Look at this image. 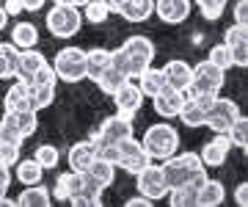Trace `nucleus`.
<instances>
[{"mask_svg":"<svg viewBox=\"0 0 248 207\" xmlns=\"http://www.w3.org/2000/svg\"><path fill=\"white\" fill-rule=\"evenodd\" d=\"M240 116V108L237 102L229 97H215V102L210 105V111H207V116H204V127H210L213 133H226L232 127V122Z\"/></svg>","mask_w":248,"mask_h":207,"instance_id":"7","label":"nucleus"},{"mask_svg":"<svg viewBox=\"0 0 248 207\" xmlns=\"http://www.w3.org/2000/svg\"><path fill=\"white\" fill-rule=\"evenodd\" d=\"M0 196H3V193H0Z\"/></svg>","mask_w":248,"mask_h":207,"instance_id":"50","label":"nucleus"},{"mask_svg":"<svg viewBox=\"0 0 248 207\" xmlns=\"http://www.w3.org/2000/svg\"><path fill=\"white\" fill-rule=\"evenodd\" d=\"M19 160V144H3L0 141V163L14 169V163Z\"/></svg>","mask_w":248,"mask_h":207,"instance_id":"40","label":"nucleus"},{"mask_svg":"<svg viewBox=\"0 0 248 207\" xmlns=\"http://www.w3.org/2000/svg\"><path fill=\"white\" fill-rule=\"evenodd\" d=\"M234 25H248V0L234 3Z\"/></svg>","mask_w":248,"mask_h":207,"instance_id":"41","label":"nucleus"},{"mask_svg":"<svg viewBox=\"0 0 248 207\" xmlns=\"http://www.w3.org/2000/svg\"><path fill=\"white\" fill-rule=\"evenodd\" d=\"M116 149H119L116 169H124V171H130V174H138L143 166H149V163H152V158L146 155V149L141 146V141H138L135 135L122 138V141L116 144Z\"/></svg>","mask_w":248,"mask_h":207,"instance_id":"5","label":"nucleus"},{"mask_svg":"<svg viewBox=\"0 0 248 207\" xmlns=\"http://www.w3.org/2000/svg\"><path fill=\"white\" fill-rule=\"evenodd\" d=\"M124 80H127V75H122V72L113 66V64H108L105 69L99 72V78H97L94 83L99 86V91H102V94H113V91L119 89Z\"/></svg>","mask_w":248,"mask_h":207,"instance_id":"33","label":"nucleus"},{"mask_svg":"<svg viewBox=\"0 0 248 207\" xmlns=\"http://www.w3.org/2000/svg\"><path fill=\"white\" fill-rule=\"evenodd\" d=\"M102 3H105L108 9H110V14H116V11L122 9V3H124V0H102Z\"/></svg>","mask_w":248,"mask_h":207,"instance_id":"47","label":"nucleus"},{"mask_svg":"<svg viewBox=\"0 0 248 207\" xmlns=\"http://www.w3.org/2000/svg\"><path fill=\"white\" fill-rule=\"evenodd\" d=\"M11 45L17 50H28V47L39 45V28L33 22H17L11 28Z\"/></svg>","mask_w":248,"mask_h":207,"instance_id":"26","label":"nucleus"},{"mask_svg":"<svg viewBox=\"0 0 248 207\" xmlns=\"http://www.w3.org/2000/svg\"><path fill=\"white\" fill-rule=\"evenodd\" d=\"M133 135V116H122V113H113L108 116L97 130V141L94 144H119L122 138Z\"/></svg>","mask_w":248,"mask_h":207,"instance_id":"9","label":"nucleus"},{"mask_svg":"<svg viewBox=\"0 0 248 207\" xmlns=\"http://www.w3.org/2000/svg\"><path fill=\"white\" fill-rule=\"evenodd\" d=\"M31 83H42V86H58V75H55L53 64H42V66L33 72Z\"/></svg>","mask_w":248,"mask_h":207,"instance_id":"39","label":"nucleus"},{"mask_svg":"<svg viewBox=\"0 0 248 207\" xmlns=\"http://www.w3.org/2000/svg\"><path fill=\"white\" fill-rule=\"evenodd\" d=\"M223 45L229 47L234 66L246 69L248 66V25H232L223 33Z\"/></svg>","mask_w":248,"mask_h":207,"instance_id":"10","label":"nucleus"},{"mask_svg":"<svg viewBox=\"0 0 248 207\" xmlns=\"http://www.w3.org/2000/svg\"><path fill=\"white\" fill-rule=\"evenodd\" d=\"M3 116L17 127L22 138H31V135L39 130V116H36V111H6Z\"/></svg>","mask_w":248,"mask_h":207,"instance_id":"25","label":"nucleus"},{"mask_svg":"<svg viewBox=\"0 0 248 207\" xmlns=\"http://www.w3.org/2000/svg\"><path fill=\"white\" fill-rule=\"evenodd\" d=\"M80 11H83V19H89L91 25H102L110 17V9H108L102 0H89L86 6H80Z\"/></svg>","mask_w":248,"mask_h":207,"instance_id":"35","label":"nucleus"},{"mask_svg":"<svg viewBox=\"0 0 248 207\" xmlns=\"http://www.w3.org/2000/svg\"><path fill=\"white\" fill-rule=\"evenodd\" d=\"M226 135H229L232 146H237V149L246 152V149H248V119L240 113V116L232 122V127L226 130Z\"/></svg>","mask_w":248,"mask_h":207,"instance_id":"34","label":"nucleus"},{"mask_svg":"<svg viewBox=\"0 0 248 207\" xmlns=\"http://www.w3.org/2000/svg\"><path fill=\"white\" fill-rule=\"evenodd\" d=\"M135 185H138V193H143L152 202H160L169 193V185H166V177H163V169L157 166V160H152L149 166H143L135 174Z\"/></svg>","mask_w":248,"mask_h":207,"instance_id":"6","label":"nucleus"},{"mask_svg":"<svg viewBox=\"0 0 248 207\" xmlns=\"http://www.w3.org/2000/svg\"><path fill=\"white\" fill-rule=\"evenodd\" d=\"M31 83V80H28ZM55 102V86H42V83H31V105H33V111L39 113V111L50 108Z\"/></svg>","mask_w":248,"mask_h":207,"instance_id":"32","label":"nucleus"},{"mask_svg":"<svg viewBox=\"0 0 248 207\" xmlns=\"http://www.w3.org/2000/svg\"><path fill=\"white\" fill-rule=\"evenodd\" d=\"M80 28H83V11L78 6L53 3V9L47 11V31L55 39H69L75 33H80Z\"/></svg>","mask_w":248,"mask_h":207,"instance_id":"2","label":"nucleus"},{"mask_svg":"<svg viewBox=\"0 0 248 207\" xmlns=\"http://www.w3.org/2000/svg\"><path fill=\"white\" fill-rule=\"evenodd\" d=\"M223 199H226V188H223L221 180H204V185L199 188L196 193V207H218L223 205Z\"/></svg>","mask_w":248,"mask_h":207,"instance_id":"21","label":"nucleus"},{"mask_svg":"<svg viewBox=\"0 0 248 207\" xmlns=\"http://www.w3.org/2000/svg\"><path fill=\"white\" fill-rule=\"evenodd\" d=\"M193 3L199 6V11H202L204 19L215 22V19L223 14V9H226V3H229V0H193Z\"/></svg>","mask_w":248,"mask_h":207,"instance_id":"37","label":"nucleus"},{"mask_svg":"<svg viewBox=\"0 0 248 207\" xmlns=\"http://www.w3.org/2000/svg\"><path fill=\"white\" fill-rule=\"evenodd\" d=\"M53 69L58 75V80H66V83L86 80V50L83 47H63V50H58Z\"/></svg>","mask_w":248,"mask_h":207,"instance_id":"3","label":"nucleus"},{"mask_svg":"<svg viewBox=\"0 0 248 207\" xmlns=\"http://www.w3.org/2000/svg\"><path fill=\"white\" fill-rule=\"evenodd\" d=\"M42 64H47V58H45V53H39L36 47L19 50L17 53V75H14V78H19V80H31L33 72L42 66Z\"/></svg>","mask_w":248,"mask_h":207,"instance_id":"18","label":"nucleus"},{"mask_svg":"<svg viewBox=\"0 0 248 207\" xmlns=\"http://www.w3.org/2000/svg\"><path fill=\"white\" fill-rule=\"evenodd\" d=\"M234 202H237L240 207L248 205V185H246V182H240L237 188H234Z\"/></svg>","mask_w":248,"mask_h":207,"instance_id":"43","label":"nucleus"},{"mask_svg":"<svg viewBox=\"0 0 248 207\" xmlns=\"http://www.w3.org/2000/svg\"><path fill=\"white\" fill-rule=\"evenodd\" d=\"M3 9L9 17H14V14H22V3L19 0H3Z\"/></svg>","mask_w":248,"mask_h":207,"instance_id":"44","label":"nucleus"},{"mask_svg":"<svg viewBox=\"0 0 248 207\" xmlns=\"http://www.w3.org/2000/svg\"><path fill=\"white\" fill-rule=\"evenodd\" d=\"M207 58H210V61L215 64V66H221L223 72H229L232 66H234V61H232V53H229V47L223 45H215L213 50H210V55H207Z\"/></svg>","mask_w":248,"mask_h":207,"instance_id":"38","label":"nucleus"},{"mask_svg":"<svg viewBox=\"0 0 248 207\" xmlns=\"http://www.w3.org/2000/svg\"><path fill=\"white\" fill-rule=\"evenodd\" d=\"M122 50L141 66V72L155 61V55H157V47H155V42H152L149 36H130L122 45Z\"/></svg>","mask_w":248,"mask_h":207,"instance_id":"12","label":"nucleus"},{"mask_svg":"<svg viewBox=\"0 0 248 207\" xmlns=\"http://www.w3.org/2000/svg\"><path fill=\"white\" fill-rule=\"evenodd\" d=\"M33 160L42 166V169H55L58 163H61V152H58V146L53 144H39L33 152Z\"/></svg>","mask_w":248,"mask_h":207,"instance_id":"36","label":"nucleus"},{"mask_svg":"<svg viewBox=\"0 0 248 207\" xmlns=\"http://www.w3.org/2000/svg\"><path fill=\"white\" fill-rule=\"evenodd\" d=\"M223 83H226V72L221 66H215L210 58H204L193 66V80H190V89L193 94H221Z\"/></svg>","mask_w":248,"mask_h":207,"instance_id":"4","label":"nucleus"},{"mask_svg":"<svg viewBox=\"0 0 248 207\" xmlns=\"http://www.w3.org/2000/svg\"><path fill=\"white\" fill-rule=\"evenodd\" d=\"M102 185H99L91 174H86L83 171V185H80V193H75V196L69 199V205H94L99 207L102 205Z\"/></svg>","mask_w":248,"mask_h":207,"instance_id":"20","label":"nucleus"},{"mask_svg":"<svg viewBox=\"0 0 248 207\" xmlns=\"http://www.w3.org/2000/svg\"><path fill=\"white\" fill-rule=\"evenodd\" d=\"M94 158H97V149H94V141H89V138H86V141H78V144H72L69 155H66L72 171H86Z\"/></svg>","mask_w":248,"mask_h":207,"instance_id":"19","label":"nucleus"},{"mask_svg":"<svg viewBox=\"0 0 248 207\" xmlns=\"http://www.w3.org/2000/svg\"><path fill=\"white\" fill-rule=\"evenodd\" d=\"M135 80H138V89L143 91V97H155L157 91L166 89V78H163V69L152 66V64L146 66V69H143L141 75H138V78H135Z\"/></svg>","mask_w":248,"mask_h":207,"instance_id":"24","label":"nucleus"},{"mask_svg":"<svg viewBox=\"0 0 248 207\" xmlns=\"http://www.w3.org/2000/svg\"><path fill=\"white\" fill-rule=\"evenodd\" d=\"M141 146L146 149L152 160H166L171 155L179 152V130L169 122H160V125H152L141 138Z\"/></svg>","mask_w":248,"mask_h":207,"instance_id":"1","label":"nucleus"},{"mask_svg":"<svg viewBox=\"0 0 248 207\" xmlns=\"http://www.w3.org/2000/svg\"><path fill=\"white\" fill-rule=\"evenodd\" d=\"M229 152H232L229 135H226V133H215V138H210V141L202 146L199 158H202V163L207 166V169H218V166H223V163H226Z\"/></svg>","mask_w":248,"mask_h":207,"instance_id":"11","label":"nucleus"},{"mask_svg":"<svg viewBox=\"0 0 248 207\" xmlns=\"http://www.w3.org/2000/svg\"><path fill=\"white\" fill-rule=\"evenodd\" d=\"M80 185H83V171H63V174H58L50 193L55 202H69L75 193H80Z\"/></svg>","mask_w":248,"mask_h":207,"instance_id":"17","label":"nucleus"},{"mask_svg":"<svg viewBox=\"0 0 248 207\" xmlns=\"http://www.w3.org/2000/svg\"><path fill=\"white\" fill-rule=\"evenodd\" d=\"M190 0H155V14L166 25H179L190 17Z\"/></svg>","mask_w":248,"mask_h":207,"instance_id":"15","label":"nucleus"},{"mask_svg":"<svg viewBox=\"0 0 248 207\" xmlns=\"http://www.w3.org/2000/svg\"><path fill=\"white\" fill-rule=\"evenodd\" d=\"M9 185H11V169L0 163V193H6V191H9Z\"/></svg>","mask_w":248,"mask_h":207,"instance_id":"42","label":"nucleus"},{"mask_svg":"<svg viewBox=\"0 0 248 207\" xmlns=\"http://www.w3.org/2000/svg\"><path fill=\"white\" fill-rule=\"evenodd\" d=\"M3 108L6 111H33V105H31V83L17 78V83H11L6 97H3Z\"/></svg>","mask_w":248,"mask_h":207,"instance_id":"16","label":"nucleus"},{"mask_svg":"<svg viewBox=\"0 0 248 207\" xmlns=\"http://www.w3.org/2000/svg\"><path fill=\"white\" fill-rule=\"evenodd\" d=\"M53 3H61V6H86V3H89V0H53Z\"/></svg>","mask_w":248,"mask_h":207,"instance_id":"49","label":"nucleus"},{"mask_svg":"<svg viewBox=\"0 0 248 207\" xmlns=\"http://www.w3.org/2000/svg\"><path fill=\"white\" fill-rule=\"evenodd\" d=\"M177 116L182 119V125H187V127H204V116H207V111L196 102L193 94H187V91H185V102H182V108H179Z\"/></svg>","mask_w":248,"mask_h":207,"instance_id":"28","label":"nucleus"},{"mask_svg":"<svg viewBox=\"0 0 248 207\" xmlns=\"http://www.w3.org/2000/svg\"><path fill=\"white\" fill-rule=\"evenodd\" d=\"M182 102H185V91H177L166 86L163 91H157L155 97H152V105H155V113L163 119H174L182 108Z\"/></svg>","mask_w":248,"mask_h":207,"instance_id":"14","label":"nucleus"},{"mask_svg":"<svg viewBox=\"0 0 248 207\" xmlns=\"http://www.w3.org/2000/svg\"><path fill=\"white\" fill-rule=\"evenodd\" d=\"M17 53L11 42H0V80H11L17 75Z\"/></svg>","mask_w":248,"mask_h":207,"instance_id":"31","label":"nucleus"},{"mask_svg":"<svg viewBox=\"0 0 248 207\" xmlns=\"http://www.w3.org/2000/svg\"><path fill=\"white\" fill-rule=\"evenodd\" d=\"M22 3V11H42L47 0H19Z\"/></svg>","mask_w":248,"mask_h":207,"instance_id":"46","label":"nucleus"},{"mask_svg":"<svg viewBox=\"0 0 248 207\" xmlns=\"http://www.w3.org/2000/svg\"><path fill=\"white\" fill-rule=\"evenodd\" d=\"M110 64V50L105 47H94V50H86V78L89 80H97L99 72Z\"/></svg>","mask_w":248,"mask_h":207,"instance_id":"29","label":"nucleus"},{"mask_svg":"<svg viewBox=\"0 0 248 207\" xmlns=\"http://www.w3.org/2000/svg\"><path fill=\"white\" fill-rule=\"evenodd\" d=\"M110 97H113V102H116V113H122V116H135V113L141 111L143 99H146L133 78H127Z\"/></svg>","mask_w":248,"mask_h":207,"instance_id":"8","label":"nucleus"},{"mask_svg":"<svg viewBox=\"0 0 248 207\" xmlns=\"http://www.w3.org/2000/svg\"><path fill=\"white\" fill-rule=\"evenodd\" d=\"M14 177H17L22 185H36V182H42V177H45V169H42L33 158H25V160L19 158V160L14 163Z\"/></svg>","mask_w":248,"mask_h":207,"instance_id":"27","label":"nucleus"},{"mask_svg":"<svg viewBox=\"0 0 248 207\" xmlns=\"http://www.w3.org/2000/svg\"><path fill=\"white\" fill-rule=\"evenodd\" d=\"M6 25H9V14H6V9H3V3H0V33L6 31Z\"/></svg>","mask_w":248,"mask_h":207,"instance_id":"48","label":"nucleus"},{"mask_svg":"<svg viewBox=\"0 0 248 207\" xmlns=\"http://www.w3.org/2000/svg\"><path fill=\"white\" fill-rule=\"evenodd\" d=\"M86 174H91L102 188H108V185H113V180H116V163L102 160V158H94V160L89 163Z\"/></svg>","mask_w":248,"mask_h":207,"instance_id":"30","label":"nucleus"},{"mask_svg":"<svg viewBox=\"0 0 248 207\" xmlns=\"http://www.w3.org/2000/svg\"><path fill=\"white\" fill-rule=\"evenodd\" d=\"M163 78H166V86L177 91H187L190 89V80H193V66L182 58H171L166 66H163Z\"/></svg>","mask_w":248,"mask_h":207,"instance_id":"13","label":"nucleus"},{"mask_svg":"<svg viewBox=\"0 0 248 207\" xmlns=\"http://www.w3.org/2000/svg\"><path fill=\"white\" fill-rule=\"evenodd\" d=\"M149 205H155L152 199H146L143 193H135L133 199H127V207H149Z\"/></svg>","mask_w":248,"mask_h":207,"instance_id":"45","label":"nucleus"},{"mask_svg":"<svg viewBox=\"0 0 248 207\" xmlns=\"http://www.w3.org/2000/svg\"><path fill=\"white\" fill-rule=\"evenodd\" d=\"M116 14H122L127 22H146L155 14V0H124Z\"/></svg>","mask_w":248,"mask_h":207,"instance_id":"22","label":"nucleus"},{"mask_svg":"<svg viewBox=\"0 0 248 207\" xmlns=\"http://www.w3.org/2000/svg\"><path fill=\"white\" fill-rule=\"evenodd\" d=\"M14 202L22 205V207H50L53 205V193H50L42 182H36V185H25V191H22Z\"/></svg>","mask_w":248,"mask_h":207,"instance_id":"23","label":"nucleus"}]
</instances>
